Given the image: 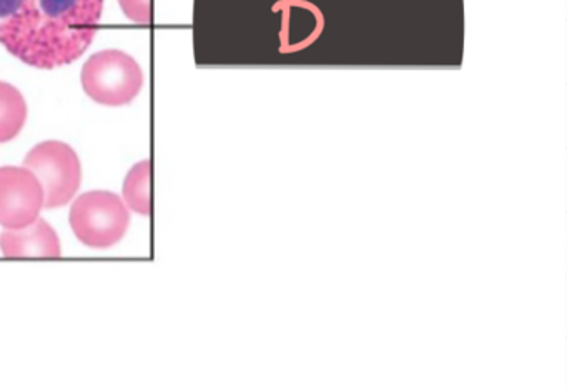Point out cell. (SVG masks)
Here are the masks:
<instances>
[{"label": "cell", "mask_w": 567, "mask_h": 388, "mask_svg": "<svg viewBox=\"0 0 567 388\" xmlns=\"http://www.w3.org/2000/svg\"><path fill=\"white\" fill-rule=\"evenodd\" d=\"M104 0H0V42L38 69L78 61L97 34Z\"/></svg>", "instance_id": "cell-1"}, {"label": "cell", "mask_w": 567, "mask_h": 388, "mask_svg": "<svg viewBox=\"0 0 567 388\" xmlns=\"http://www.w3.org/2000/svg\"><path fill=\"white\" fill-rule=\"evenodd\" d=\"M81 79L92 101L111 108L131 104L144 85V72L138 62L117 49L92 55L82 69Z\"/></svg>", "instance_id": "cell-2"}, {"label": "cell", "mask_w": 567, "mask_h": 388, "mask_svg": "<svg viewBox=\"0 0 567 388\" xmlns=\"http://www.w3.org/2000/svg\"><path fill=\"white\" fill-rule=\"evenodd\" d=\"M128 225V207L112 192H87L72 205V231L87 247H114L127 234Z\"/></svg>", "instance_id": "cell-3"}, {"label": "cell", "mask_w": 567, "mask_h": 388, "mask_svg": "<svg viewBox=\"0 0 567 388\" xmlns=\"http://www.w3.org/2000/svg\"><path fill=\"white\" fill-rule=\"evenodd\" d=\"M44 208V188L25 167L0 169V225L21 228L39 218Z\"/></svg>", "instance_id": "cell-5"}, {"label": "cell", "mask_w": 567, "mask_h": 388, "mask_svg": "<svg viewBox=\"0 0 567 388\" xmlns=\"http://www.w3.org/2000/svg\"><path fill=\"white\" fill-rule=\"evenodd\" d=\"M28 121V104L18 88L0 81V144L21 134Z\"/></svg>", "instance_id": "cell-7"}, {"label": "cell", "mask_w": 567, "mask_h": 388, "mask_svg": "<svg viewBox=\"0 0 567 388\" xmlns=\"http://www.w3.org/2000/svg\"><path fill=\"white\" fill-rule=\"evenodd\" d=\"M24 167L34 172L44 188V208H59L68 205L79 192L82 182V165L71 145L59 141L42 142L35 145Z\"/></svg>", "instance_id": "cell-4"}, {"label": "cell", "mask_w": 567, "mask_h": 388, "mask_svg": "<svg viewBox=\"0 0 567 388\" xmlns=\"http://www.w3.org/2000/svg\"><path fill=\"white\" fill-rule=\"evenodd\" d=\"M0 251L9 258H59L62 255L58 232L44 218H35L25 227L8 228L0 235Z\"/></svg>", "instance_id": "cell-6"}, {"label": "cell", "mask_w": 567, "mask_h": 388, "mask_svg": "<svg viewBox=\"0 0 567 388\" xmlns=\"http://www.w3.org/2000/svg\"><path fill=\"white\" fill-rule=\"evenodd\" d=\"M124 201L131 211L141 215L152 214V164L138 162L131 169L124 184Z\"/></svg>", "instance_id": "cell-8"}, {"label": "cell", "mask_w": 567, "mask_h": 388, "mask_svg": "<svg viewBox=\"0 0 567 388\" xmlns=\"http://www.w3.org/2000/svg\"><path fill=\"white\" fill-rule=\"evenodd\" d=\"M122 11L125 12L131 21L138 24H151L152 22V0H118Z\"/></svg>", "instance_id": "cell-9"}]
</instances>
